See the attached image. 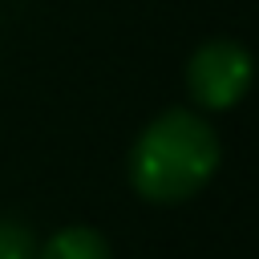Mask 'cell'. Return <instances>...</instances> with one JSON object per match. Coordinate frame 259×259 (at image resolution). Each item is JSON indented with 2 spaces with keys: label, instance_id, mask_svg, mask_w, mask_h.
Returning a JSON list of instances; mask_svg holds the SVG:
<instances>
[{
  "label": "cell",
  "instance_id": "4",
  "mask_svg": "<svg viewBox=\"0 0 259 259\" xmlns=\"http://www.w3.org/2000/svg\"><path fill=\"white\" fill-rule=\"evenodd\" d=\"M0 259H36V239L24 223L0 219Z\"/></svg>",
  "mask_w": 259,
  "mask_h": 259
},
{
  "label": "cell",
  "instance_id": "3",
  "mask_svg": "<svg viewBox=\"0 0 259 259\" xmlns=\"http://www.w3.org/2000/svg\"><path fill=\"white\" fill-rule=\"evenodd\" d=\"M36 259H109V243L89 227H65L40 247Z\"/></svg>",
  "mask_w": 259,
  "mask_h": 259
},
{
  "label": "cell",
  "instance_id": "1",
  "mask_svg": "<svg viewBox=\"0 0 259 259\" xmlns=\"http://www.w3.org/2000/svg\"><path fill=\"white\" fill-rule=\"evenodd\" d=\"M219 134L190 109L154 117L130 150V182L150 202H182L198 194L219 170Z\"/></svg>",
  "mask_w": 259,
  "mask_h": 259
},
{
  "label": "cell",
  "instance_id": "2",
  "mask_svg": "<svg viewBox=\"0 0 259 259\" xmlns=\"http://www.w3.org/2000/svg\"><path fill=\"white\" fill-rule=\"evenodd\" d=\"M255 77V61L239 40H210L186 65V89L202 109H231Z\"/></svg>",
  "mask_w": 259,
  "mask_h": 259
}]
</instances>
